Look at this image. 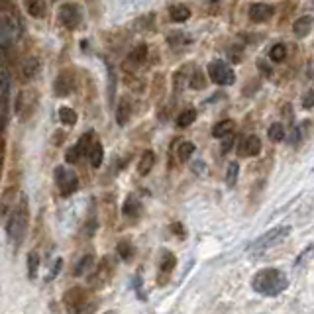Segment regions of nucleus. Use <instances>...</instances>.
Returning a JSON list of instances; mask_svg holds the SVG:
<instances>
[{
    "mask_svg": "<svg viewBox=\"0 0 314 314\" xmlns=\"http://www.w3.org/2000/svg\"><path fill=\"white\" fill-rule=\"evenodd\" d=\"M87 156L91 159V165H93V167H100V165H102V159H104V148H102V144H100V142H93Z\"/></svg>",
    "mask_w": 314,
    "mask_h": 314,
    "instance_id": "f8f14e48",
    "label": "nucleus"
},
{
    "mask_svg": "<svg viewBox=\"0 0 314 314\" xmlns=\"http://www.w3.org/2000/svg\"><path fill=\"white\" fill-rule=\"evenodd\" d=\"M289 234H291V226H279V228H273V230H269L267 234H263L261 238H257V240H255V242L250 246L248 253L253 255V257H257V255H261L263 251H267L269 248H273V246H277L279 242H283Z\"/></svg>",
    "mask_w": 314,
    "mask_h": 314,
    "instance_id": "7ed1b4c3",
    "label": "nucleus"
},
{
    "mask_svg": "<svg viewBox=\"0 0 314 314\" xmlns=\"http://www.w3.org/2000/svg\"><path fill=\"white\" fill-rule=\"evenodd\" d=\"M140 210H142L140 200H138L134 194H130V196L126 198L124 206H122V212H124L126 216H130V218H136V216H140Z\"/></svg>",
    "mask_w": 314,
    "mask_h": 314,
    "instance_id": "ddd939ff",
    "label": "nucleus"
},
{
    "mask_svg": "<svg viewBox=\"0 0 314 314\" xmlns=\"http://www.w3.org/2000/svg\"><path fill=\"white\" fill-rule=\"evenodd\" d=\"M118 255H120L124 261L132 259V257H134V246H132V244H128V242L118 244Z\"/></svg>",
    "mask_w": 314,
    "mask_h": 314,
    "instance_id": "2f4dec72",
    "label": "nucleus"
},
{
    "mask_svg": "<svg viewBox=\"0 0 314 314\" xmlns=\"http://www.w3.org/2000/svg\"><path fill=\"white\" fill-rule=\"evenodd\" d=\"M81 157H79V154L75 152V148H71V150H67V154H65V161L67 163H77Z\"/></svg>",
    "mask_w": 314,
    "mask_h": 314,
    "instance_id": "58836bf2",
    "label": "nucleus"
},
{
    "mask_svg": "<svg viewBox=\"0 0 314 314\" xmlns=\"http://www.w3.org/2000/svg\"><path fill=\"white\" fill-rule=\"evenodd\" d=\"M273 16V8L269 4H263V2H257L250 8V18L253 22H265Z\"/></svg>",
    "mask_w": 314,
    "mask_h": 314,
    "instance_id": "9d476101",
    "label": "nucleus"
},
{
    "mask_svg": "<svg viewBox=\"0 0 314 314\" xmlns=\"http://www.w3.org/2000/svg\"><path fill=\"white\" fill-rule=\"evenodd\" d=\"M59 120L65 126H75V122H77V112L73 108L63 106V108H59Z\"/></svg>",
    "mask_w": 314,
    "mask_h": 314,
    "instance_id": "b1692460",
    "label": "nucleus"
},
{
    "mask_svg": "<svg viewBox=\"0 0 314 314\" xmlns=\"http://www.w3.org/2000/svg\"><path fill=\"white\" fill-rule=\"evenodd\" d=\"M37 269H39V253L37 251H30L28 253V277L30 279L37 277Z\"/></svg>",
    "mask_w": 314,
    "mask_h": 314,
    "instance_id": "4be33fe9",
    "label": "nucleus"
},
{
    "mask_svg": "<svg viewBox=\"0 0 314 314\" xmlns=\"http://www.w3.org/2000/svg\"><path fill=\"white\" fill-rule=\"evenodd\" d=\"M71 89H73V85L69 83V77H59L57 79V83H55V93L57 94H69L71 93Z\"/></svg>",
    "mask_w": 314,
    "mask_h": 314,
    "instance_id": "c756f323",
    "label": "nucleus"
},
{
    "mask_svg": "<svg viewBox=\"0 0 314 314\" xmlns=\"http://www.w3.org/2000/svg\"><path fill=\"white\" fill-rule=\"evenodd\" d=\"M194 144L192 142H183L181 146H179V150H177V156H179V159L181 161H188L190 159V156L194 154Z\"/></svg>",
    "mask_w": 314,
    "mask_h": 314,
    "instance_id": "393cba45",
    "label": "nucleus"
},
{
    "mask_svg": "<svg viewBox=\"0 0 314 314\" xmlns=\"http://www.w3.org/2000/svg\"><path fill=\"white\" fill-rule=\"evenodd\" d=\"M55 181H57V185L61 188L63 196H69V194H73V192L79 188V179H77V175H75L71 169H65V167H57V169H55Z\"/></svg>",
    "mask_w": 314,
    "mask_h": 314,
    "instance_id": "423d86ee",
    "label": "nucleus"
},
{
    "mask_svg": "<svg viewBox=\"0 0 314 314\" xmlns=\"http://www.w3.org/2000/svg\"><path fill=\"white\" fill-rule=\"evenodd\" d=\"M238 175H240V165H238V161H232L228 165V171H226V185L234 187L236 181H238Z\"/></svg>",
    "mask_w": 314,
    "mask_h": 314,
    "instance_id": "5701e85b",
    "label": "nucleus"
},
{
    "mask_svg": "<svg viewBox=\"0 0 314 314\" xmlns=\"http://www.w3.org/2000/svg\"><path fill=\"white\" fill-rule=\"evenodd\" d=\"M232 130H234V120H222V122H218V124L212 128V136L222 140L224 136L232 134Z\"/></svg>",
    "mask_w": 314,
    "mask_h": 314,
    "instance_id": "6ab92c4d",
    "label": "nucleus"
},
{
    "mask_svg": "<svg viewBox=\"0 0 314 314\" xmlns=\"http://www.w3.org/2000/svg\"><path fill=\"white\" fill-rule=\"evenodd\" d=\"M14 194H16L14 188H8V190L4 192V200H2V204H0V214H2V216L8 214V210H10L12 202H14Z\"/></svg>",
    "mask_w": 314,
    "mask_h": 314,
    "instance_id": "cd10ccee",
    "label": "nucleus"
},
{
    "mask_svg": "<svg viewBox=\"0 0 314 314\" xmlns=\"http://www.w3.org/2000/svg\"><path fill=\"white\" fill-rule=\"evenodd\" d=\"M146 55H148V47L146 45H138L134 51H132V55H130V59L134 63H142L146 59Z\"/></svg>",
    "mask_w": 314,
    "mask_h": 314,
    "instance_id": "473e14b6",
    "label": "nucleus"
},
{
    "mask_svg": "<svg viewBox=\"0 0 314 314\" xmlns=\"http://www.w3.org/2000/svg\"><path fill=\"white\" fill-rule=\"evenodd\" d=\"M154 165H156V156H154V152H144V156L140 159V165H138L140 175H148Z\"/></svg>",
    "mask_w": 314,
    "mask_h": 314,
    "instance_id": "2eb2a0df",
    "label": "nucleus"
},
{
    "mask_svg": "<svg viewBox=\"0 0 314 314\" xmlns=\"http://www.w3.org/2000/svg\"><path fill=\"white\" fill-rule=\"evenodd\" d=\"M85 301H87V293H85L83 289H79V287H75V289L67 291V293H65V297H63V303H65L67 311H69L71 314L77 313V309H79Z\"/></svg>",
    "mask_w": 314,
    "mask_h": 314,
    "instance_id": "0eeeda50",
    "label": "nucleus"
},
{
    "mask_svg": "<svg viewBox=\"0 0 314 314\" xmlns=\"http://www.w3.org/2000/svg\"><path fill=\"white\" fill-rule=\"evenodd\" d=\"M232 146H234V136L228 134V136L222 138V148H220V152H222V154H228V152L232 150Z\"/></svg>",
    "mask_w": 314,
    "mask_h": 314,
    "instance_id": "f704fd0d",
    "label": "nucleus"
},
{
    "mask_svg": "<svg viewBox=\"0 0 314 314\" xmlns=\"http://www.w3.org/2000/svg\"><path fill=\"white\" fill-rule=\"evenodd\" d=\"M91 144H93V134L89 132V134H85V136L77 142V146H75V152L79 154V157H83V156H87V154H89Z\"/></svg>",
    "mask_w": 314,
    "mask_h": 314,
    "instance_id": "412c9836",
    "label": "nucleus"
},
{
    "mask_svg": "<svg viewBox=\"0 0 314 314\" xmlns=\"http://www.w3.org/2000/svg\"><path fill=\"white\" fill-rule=\"evenodd\" d=\"M175 261H177L175 253H171V251H163V253H161V261H159V269H161V273H171V271L175 269Z\"/></svg>",
    "mask_w": 314,
    "mask_h": 314,
    "instance_id": "dca6fc26",
    "label": "nucleus"
},
{
    "mask_svg": "<svg viewBox=\"0 0 314 314\" xmlns=\"http://www.w3.org/2000/svg\"><path fill=\"white\" fill-rule=\"evenodd\" d=\"M128 118H130V104L124 100V102H120V106H118V110H116V122L120 126H126Z\"/></svg>",
    "mask_w": 314,
    "mask_h": 314,
    "instance_id": "c85d7f7f",
    "label": "nucleus"
},
{
    "mask_svg": "<svg viewBox=\"0 0 314 314\" xmlns=\"http://www.w3.org/2000/svg\"><path fill=\"white\" fill-rule=\"evenodd\" d=\"M285 57H287V47L283 43H275L271 47V51H269V59L275 63H281Z\"/></svg>",
    "mask_w": 314,
    "mask_h": 314,
    "instance_id": "a878e982",
    "label": "nucleus"
},
{
    "mask_svg": "<svg viewBox=\"0 0 314 314\" xmlns=\"http://www.w3.org/2000/svg\"><path fill=\"white\" fill-rule=\"evenodd\" d=\"M190 87H192V89H202V87H204V77H202L200 71H196L194 77L190 79Z\"/></svg>",
    "mask_w": 314,
    "mask_h": 314,
    "instance_id": "c9c22d12",
    "label": "nucleus"
},
{
    "mask_svg": "<svg viewBox=\"0 0 314 314\" xmlns=\"http://www.w3.org/2000/svg\"><path fill=\"white\" fill-rule=\"evenodd\" d=\"M269 140H273V142H283V140H285V128H283L281 124L269 126Z\"/></svg>",
    "mask_w": 314,
    "mask_h": 314,
    "instance_id": "7c9ffc66",
    "label": "nucleus"
},
{
    "mask_svg": "<svg viewBox=\"0 0 314 314\" xmlns=\"http://www.w3.org/2000/svg\"><path fill=\"white\" fill-rule=\"evenodd\" d=\"M208 77L212 83H216L220 87H230L234 85V71L226 65L224 61H212L208 65Z\"/></svg>",
    "mask_w": 314,
    "mask_h": 314,
    "instance_id": "39448f33",
    "label": "nucleus"
},
{
    "mask_svg": "<svg viewBox=\"0 0 314 314\" xmlns=\"http://www.w3.org/2000/svg\"><path fill=\"white\" fill-rule=\"evenodd\" d=\"M20 37V24L12 14H0V43L10 45Z\"/></svg>",
    "mask_w": 314,
    "mask_h": 314,
    "instance_id": "20e7f679",
    "label": "nucleus"
},
{
    "mask_svg": "<svg viewBox=\"0 0 314 314\" xmlns=\"http://www.w3.org/2000/svg\"><path fill=\"white\" fill-rule=\"evenodd\" d=\"M37 71H39V61L35 57H28L22 67V75L26 79H33V75H37Z\"/></svg>",
    "mask_w": 314,
    "mask_h": 314,
    "instance_id": "aec40b11",
    "label": "nucleus"
},
{
    "mask_svg": "<svg viewBox=\"0 0 314 314\" xmlns=\"http://www.w3.org/2000/svg\"><path fill=\"white\" fill-rule=\"evenodd\" d=\"M61 265L63 261L61 259H55V263H53V267H51V271L47 273V281H53L57 275H59V271H61Z\"/></svg>",
    "mask_w": 314,
    "mask_h": 314,
    "instance_id": "e433bc0d",
    "label": "nucleus"
},
{
    "mask_svg": "<svg viewBox=\"0 0 314 314\" xmlns=\"http://www.w3.org/2000/svg\"><path fill=\"white\" fill-rule=\"evenodd\" d=\"M24 4H26L28 14L33 16V18H41L43 12H45V2L43 0H24Z\"/></svg>",
    "mask_w": 314,
    "mask_h": 314,
    "instance_id": "f3484780",
    "label": "nucleus"
},
{
    "mask_svg": "<svg viewBox=\"0 0 314 314\" xmlns=\"http://www.w3.org/2000/svg\"><path fill=\"white\" fill-rule=\"evenodd\" d=\"M6 98H0V130L6 126Z\"/></svg>",
    "mask_w": 314,
    "mask_h": 314,
    "instance_id": "4c0bfd02",
    "label": "nucleus"
},
{
    "mask_svg": "<svg viewBox=\"0 0 314 314\" xmlns=\"http://www.w3.org/2000/svg\"><path fill=\"white\" fill-rule=\"evenodd\" d=\"M261 152V140L257 138V136H248V138H244L242 142H240V154L242 156H257Z\"/></svg>",
    "mask_w": 314,
    "mask_h": 314,
    "instance_id": "1a4fd4ad",
    "label": "nucleus"
},
{
    "mask_svg": "<svg viewBox=\"0 0 314 314\" xmlns=\"http://www.w3.org/2000/svg\"><path fill=\"white\" fill-rule=\"evenodd\" d=\"M251 287H253L255 293H259L263 297H277L289 287V279L279 269L267 267V269H261V271L255 273Z\"/></svg>",
    "mask_w": 314,
    "mask_h": 314,
    "instance_id": "f257e3e1",
    "label": "nucleus"
},
{
    "mask_svg": "<svg viewBox=\"0 0 314 314\" xmlns=\"http://www.w3.org/2000/svg\"><path fill=\"white\" fill-rule=\"evenodd\" d=\"M169 14H171V20H173V22H187L188 18H190V10H188L187 6H183V4L173 6V8L169 10Z\"/></svg>",
    "mask_w": 314,
    "mask_h": 314,
    "instance_id": "a211bd4d",
    "label": "nucleus"
},
{
    "mask_svg": "<svg viewBox=\"0 0 314 314\" xmlns=\"http://www.w3.org/2000/svg\"><path fill=\"white\" fill-rule=\"evenodd\" d=\"M313 30V18L311 16H303L293 24V31L297 37H307Z\"/></svg>",
    "mask_w": 314,
    "mask_h": 314,
    "instance_id": "9b49d317",
    "label": "nucleus"
},
{
    "mask_svg": "<svg viewBox=\"0 0 314 314\" xmlns=\"http://www.w3.org/2000/svg\"><path fill=\"white\" fill-rule=\"evenodd\" d=\"M303 106H305V108H309V110L313 108V91H309V93H307L305 100H303Z\"/></svg>",
    "mask_w": 314,
    "mask_h": 314,
    "instance_id": "a19ab883",
    "label": "nucleus"
},
{
    "mask_svg": "<svg viewBox=\"0 0 314 314\" xmlns=\"http://www.w3.org/2000/svg\"><path fill=\"white\" fill-rule=\"evenodd\" d=\"M28 222H30V210H28V196L22 194L20 196V202L16 204V208L10 212L8 216V224H6V234H8V240L20 248V244L24 242L26 238V232H28Z\"/></svg>",
    "mask_w": 314,
    "mask_h": 314,
    "instance_id": "f03ea898",
    "label": "nucleus"
},
{
    "mask_svg": "<svg viewBox=\"0 0 314 314\" xmlns=\"http://www.w3.org/2000/svg\"><path fill=\"white\" fill-rule=\"evenodd\" d=\"M94 311H96V303L87 299V301L77 309V313L75 314H94Z\"/></svg>",
    "mask_w": 314,
    "mask_h": 314,
    "instance_id": "72a5a7b5",
    "label": "nucleus"
},
{
    "mask_svg": "<svg viewBox=\"0 0 314 314\" xmlns=\"http://www.w3.org/2000/svg\"><path fill=\"white\" fill-rule=\"evenodd\" d=\"M96 228H98L96 220H91V222H87V224H85V234H87V236L91 238V236L94 234V230H96Z\"/></svg>",
    "mask_w": 314,
    "mask_h": 314,
    "instance_id": "ea45409f",
    "label": "nucleus"
},
{
    "mask_svg": "<svg viewBox=\"0 0 314 314\" xmlns=\"http://www.w3.org/2000/svg\"><path fill=\"white\" fill-rule=\"evenodd\" d=\"M59 18H61L63 26L73 30L77 28V24L81 22V14H79V8L75 4H63L61 10H59Z\"/></svg>",
    "mask_w": 314,
    "mask_h": 314,
    "instance_id": "6e6552de",
    "label": "nucleus"
},
{
    "mask_svg": "<svg viewBox=\"0 0 314 314\" xmlns=\"http://www.w3.org/2000/svg\"><path fill=\"white\" fill-rule=\"evenodd\" d=\"M104 314H116V313H114V311H106Z\"/></svg>",
    "mask_w": 314,
    "mask_h": 314,
    "instance_id": "37998d69",
    "label": "nucleus"
},
{
    "mask_svg": "<svg viewBox=\"0 0 314 314\" xmlns=\"http://www.w3.org/2000/svg\"><path fill=\"white\" fill-rule=\"evenodd\" d=\"M194 120H196V112L190 108V110H185V112H181V114H179V118H177V126H179V128H187V126H190Z\"/></svg>",
    "mask_w": 314,
    "mask_h": 314,
    "instance_id": "bb28decb",
    "label": "nucleus"
},
{
    "mask_svg": "<svg viewBox=\"0 0 314 314\" xmlns=\"http://www.w3.org/2000/svg\"><path fill=\"white\" fill-rule=\"evenodd\" d=\"M173 232H177L181 238H185V232H183V226H181V224H173Z\"/></svg>",
    "mask_w": 314,
    "mask_h": 314,
    "instance_id": "79ce46f5",
    "label": "nucleus"
},
{
    "mask_svg": "<svg viewBox=\"0 0 314 314\" xmlns=\"http://www.w3.org/2000/svg\"><path fill=\"white\" fill-rule=\"evenodd\" d=\"M94 255H85V257H81L79 261H77V265H75V269H73V273H75V277H81V275H85V273H89V269H93L94 267Z\"/></svg>",
    "mask_w": 314,
    "mask_h": 314,
    "instance_id": "4468645a",
    "label": "nucleus"
}]
</instances>
